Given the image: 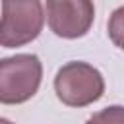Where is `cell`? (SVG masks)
<instances>
[{"label":"cell","mask_w":124,"mask_h":124,"mask_svg":"<svg viewBox=\"0 0 124 124\" xmlns=\"http://www.w3.org/2000/svg\"><path fill=\"white\" fill-rule=\"evenodd\" d=\"M43 64L37 54H14L0 58V103L21 105L41 87Z\"/></svg>","instance_id":"cell-1"},{"label":"cell","mask_w":124,"mask_h":124,"mask_svg":"<svg viewBox=\"0 0 124 124\" xmlns=\"http://www.w3.org/2000/svg\"><path fill=\"white\" fill-rule=\"evenodd\" d=\"M56 97L68 107H87L99 101L105 93L103 74L81 60L64 64L54 76Z\"/></svg>","instance_id":"cell-2"},{"label":"cell","mask_w":124,"mask_h":124,"mask_svg":"<svg viewBox=\"0 0 124 124\" xmlns=\"http://www.w3.org/2000/svg\"><path fill=\"white\" fill-rule=\"evenodd\" d=\"M45 25L41 0H2L0 46L16 48L35 41Z\"/></svg>","instance_id":"cell-3"},{"label":"cell","mask_w":124,"mask_h":124,"mask_svg":"<svg viewBox=\"0 0 124 124\" xmlns=\"http://www.w3.org/2000/svg\"><path fill=\"white\" fill-rule=\"evenodd\" d=\"M93 19V0H46V21L56 37L79 39L89 33Z\"/></svg>","instance_id":"cell-4"},{"label":"cell","mask_w":124,"mask_h":124,"mask_svg":"<svg viewBox=\"0 0 124 124\" xmlns=\"http://www.w3.org/2000/svg\"><path fill=\"white\" fill-rule=\"evenodd\" d=\"M107 31H108V37L114 43V46L124 50V6L116 8L110 14L108 23H107Z\"/></svg>","instance_id":"cell-5"},{"label":"cell","mask_w":124,"mask_h":124,"mask_svg":"<svg viewBox=\"0 0 124 124\" xmlns=\"http://www.w3.org/2000/svg\"><path fill=\"white\" fill-rule=\"evenodd\" d=\"M85 124H124V107L122 105H110L93 116L87 118Z\"/></svg>","instance_id":"cell-6"},{"label":"cell","mask_w":124,"mask_h":124,"mask_svg":"<svg viewBox=\"0 0 124 124\" xmlns=\"http://www.w3.org/2000/svg\"><path fill=\"white\" fill-rule=\"evenodd\" d=\"M0 124H14V122L8 120V118H0Z\"/></svg>","instance_id":"cell-7"}]
</instances>
